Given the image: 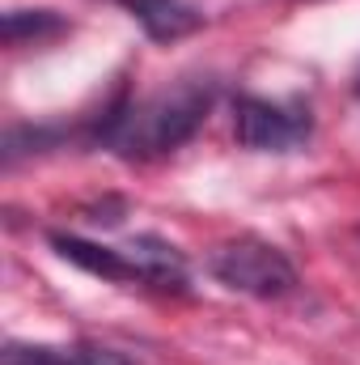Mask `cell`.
<instances>
[{
  "instance_id": "8992f818",
  "label": "cell",
  "mask_w": 360,
  "mask_h": 365,
  "mask_svg": "<svg viewBox=\"0 0 360 365\" xmlns=\"http://www.w3.org/2000/svg\"><path fill=\"white\" fill-rule=\"evenodd\" d=\"M51 247L68 264L102 276V280H136V268H132V259H127L123 247H97V242H85L77 234H51Z\"/></svg>"
},
{
  "instance_id": "9c48e42d",
  "label": "cell",
  "mask_w": 360,
  "mask_h": 365,
  "mask_svg": "<svg viewBox=\"0 0 360 365\" xmlns=\"http://www.w3.org/2000/svg\"><path fill=\"white\" fill-rule=\"evenodd\" d=\"M356 93H360V86H356Z\"/></svg>"
},
{
  "instance_id": "ba28073f",
  "label": "cell",
  "mask_w": 360,
  "mask_h": 365,
  "mask_svg": "<svg viewBox=\"0 0 360 365\" xmlns=\"http://www.w3.org/2000/svg\"><path fill=\"white\" fill-rule=\"evenodd\" d=\"M64 30H68V21L60 13H51V9H13L4 17V43H13V47L26 43V38H34V43L55 38Z\"/></svg>"
},
{
  "instance_id": "277c9868",
  "label": "cell",
  "mask_w": 360,
  "mask_h": 365,
  "mask_svg": "<svg viewBox=\"0 0 360 365\" xmlns=\"http://www.w3.org/2000/svg\"><path fill=\"white\" fill-rule=\"evenodd\" d=\"M0 365H140L136 357L110 349V344H21V340H9Z\"/></svg>"
},
{
  "instance_id": "3957f363",
  "label": "cell",
  "mask_w": 360,
  "mask_h": 365,
  "mask_svg": "<svg viewBox=\"0 0 360 365\" xmlns=\"http://www.w3.org/2000/svg\"><path fill=\"white\" fill-rule=\"evenodd\" d=\"M309 132H314V119L305 106H280V102L255 98V93L233 98V136L242 149L288 153V149L305 145Z\"/></svg>"
},
{
  "instance_id": "6da1fadb",
  "label": "cell",
  "mask_w": 360,
  "mask_h": 365,
  "mask_svg": "<svg viewBox=\"0 0 360 365\" xmlns=\"http://www.w3.org/2000/svg\"><path fill=\"white\" fill-rule=\"evenodd\" d=\"M212 81H179L144 102H119L102 123L97 140L119 158H162L186 145L212 110Z\"/></svg>"
},
{
  "instance_id": "7a4b0ae2",
  "label": "cell",
  "mask_w": 360,
  "mask_h": 365,
  "mask_svg": "<svg viewBox=\"0 0 360 365\" xmlns=\"http://www.w3.org/2000/svg\"><path fill=\"white\" fill-rule=\"evenodd\" d=\"M212 276L233 289V293H250V297H288L297 289V268L288 264V255L280 247H271L263 238H238L212 251L208 259Z\"/></svg>"
},
{
  "instance_id": "52a82bcc",
  "label": "cell",
  "mask_w": 360,
  "mask_h": 365,
  "mask_svg": "<svg viewBox=\"0 0 360 365\" xmlns=\"http://www.w3.org/2000/svg\"><path fill=\"white\" fill-rule=\"evenodd\" d=\"M119 4L149 30V38H162V43L199 30V21H203L186 0H119Z\"/></svg>"
},
{
  "instance_id": "5b68a950",
  "label": "cell",
  "mask_w": 360,
  "mask_h": 365,
  "mask_svg": "<svg viewBox=\"0 0 360 365\" xmlns=\"http://www.w3.org/2000/svg\"><path fill=\"white\" fill-rule=\"evenodd\" d=\"M123 251H127V259L136 268V280H144L153 289H182L186 284V259L170 242L144 234V238H132Z\"/></svg>"
}]
</instances>
